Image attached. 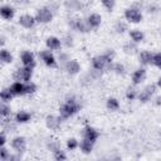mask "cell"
Wrapping results in <instances>:
<instances>
[{"label": "cell", "mask_w": 161, "mask_h": 161, "mask_svg": "<svg viewBox=\"0 0 161 161\" xmlns=\"http://www.w3.org/2000/svg\"><path fill=\"white\" fill-rule=\"evenodd\" d=\"M113 57H114V53L112 50H107L103 54L96 55L92 59V67H93V69L102 72L106 68H111L112 62H113Z\"/></svg>", "instance_id": "obj_1"}, {"label": "cell", "mask_w": 161, "mask_h": 161, "mask_svg": "<svg viewBox=\"0 0 161 161\" xmlns=\"http://www.w3.org/2000/svg\"><path fill=\"white\" fill-rule=\"evenodd\" d=\"M80 108V104L78 103V101L75 99V97H68L65 99V102L60 106L59 108V116L62 118H69L72 116H74Z\"/></svg>", "instance_id": "obj_2"}, {"label": "cell", "mask_w": 161, "mask_h": 161, "mask_svg": "<svg viewBox=\"0 0 161 161\" xmlns=\"http://www.w3.org/2000/svg\"><path fill=\"white\" fill-rule=\"evenodd\" d=\"M125 18L131 24H138L142 20V13L140 11L138 8L131 6V8H127L125 10Z\"/></svg>", "instance_id": "obj_3"}, {"label": "cell", "mask_w": 161, "mask_h": 161, "mask_svg": "<svg viewBox=\"0 0 161 161\" xmlns=\"http://www.w3.org/2000/svg\"><path fill=\"white\" fill-rule=\"evenodd\" d=\"M35 19H36V23H40V24H48L53 20V11L50 8H40L36 10V14H35Z\"/></svg>", "instance_id": "obj_4"}, {"label": "cell", "mask_w": 161, "mask_h": 161, "mask_svg": "<svg viewBox=\"0 0 161 161\" xmlns=\"http://www.w3.org/2000/svg\"><path fill=\"white\" fill-rule=\"evenodd\" d=\"M33 75V68L31 67H25L23 65L21 68H19L15 73H14V78L15 80H21V82H30Z\"/></svg>", "instance_id": "obj_5"}, {"label": "cell", "mask_w": 161, "mask_h": 161, "mask_svg": "<svg viewBox=\"0 0 161 161\" xmlns=\"http://www.w3.org/2000/svg\"><path fill=\"white\" fill-rule=\"evenodd\" d=\"M155 91H156V86H155V84H148V86H146V87L138 93V96H137L138 101L142 102V103L148 102V101L151 99V97L153 96Z\"/></svg>", "instance_id": "obj_6"}, {"label": "cell", "mask_w": 161, "mask_h": 161, "mask_svg": "<svg viewBox=\"0 0 161 161\" xmlns=\"http://www.w3.org/2000/svg\"><path fill=\"white\" fill-rule=\"evenodd\" d=\"M10 146H11V148L14 150V152L23 153V152H25V150H26V141H25V138H24L23 136H16V137H14V138L11 140Z\"/></svg>", "instance_id": "obj_7"}, {"label": "cell", "mask_w": 161, "mask_h": 161, "mask_svg": "<svg viewBox=\"0 0 161 161\" xmlns=\"http://www.w3.org/2000/svg\"><path fill=\"white\" fill-rule=\"evenodd\" d=\"M69 25L72 29L80 31V33H88L91 30L87 20H84V19H72V21H69Z\"/></svg>", "instance_id": "obj_8"}, {"label": "cell", "mask_w": 161, "mask_h": 161, "mask_svg": "<svg viewBox=\"0 0 161 161\" xmlns=\"http://www.w3.org/2000/svg\"><path fill=\"white\" fill-rule=\"evenodd\" d=\"M39 57L42 58L43 63L47 65V67H50V68H54L57 67V59L54 57V54L52 53V50H42L39 53Z\"/></svg>", "instance_id": "obj_9"}, {"label": "cell", "mask_w": 161, "mask_h": 161, "mask_svg": "<svg viewBox=\"0 0 161 161\" xmlns=\"http://www.w3.org/2000/svg\"><path fill=\"white\" fill-rule=\"evenodd\" d=\"M62 117L60 116H54V114H49L45 118V126L52 130V131H57L59 127H60V123H62Z\"/></svg>", "instance_id": "obj_10"}, {"label": "cell", "mask_w": 161, "mask_h": 161, "mask_svg": "<svg viewBox=\"0 0 161 161\" xmlns=\"http://www.w3.org/2000/svg\"><path fill=\"white\" fill-rule=\"evenodd\" d=\"M36 23V19L35 16L30 15V14H23L19 16V24L25 28V29H31Z\"/></svg>", "instance_id": "obj_11"}, {"label": "cell", "mask_w": 161, "mask_h": 161, "mask_svg": "<svg viewBox=\"0 0 161 161\" xmlns=\"http://www.w3.org/2000/svg\"><path fill=\"white\" fill-rule=\"evenodd\" d=\"M64 69H65V72H67L68 74L75 75V74H78V73L80 72V64H79V62L75 60V59H69V60L65 63Z\"/></svg>", "instance_id": "obj_12"}, {"label": "cell", "mask_w": 161, "mask_h": 161, "mask_svg": "<svg viewBox=\"0 0 161 161\" xmlns=\"http://www.w3.org/2000/svg\"><path fill=\"white\" fill-rule=\"evenodd\" d=\"M20 60L23 63V65L25 67H34L35 65V57L31 52L29 50H24L21 54H20Z\"/></svg>", "instance_id": "obj_13"}, {"label": "cell", "mask_w": 161, "mask_h": 161, "mask_svg": "<svg viewBox=\"0 0 161 161\" xmlns=\"http://www.w3.org/2000/svg\"><path fill=\"white\" fill-rule=\"evenodd\" d=\"M146 78V69L145 68H137L133 73H132V84L133 86H138L141 84Z\"/></svg>", "instance_id": "obj_14"}, {"label": "cell", "mask_w": 161, "mask_h": 161, "mask_svg": "<svg viewBox=\"0 0 161 161\" xmlns=\"http://www.w3.org/2000/svg\"><path fill=\"white\" fill-rule=\"evenodd\" d=\"M10 91L13 92L14 96H24L25 94V82L21 80H15L10 84Z\"/></svg>", "instance_id": "obj_15"}, {"label": "cell", "mask_w": 161, "mask_h": 161, "mask_svg": "<svg viewBox=\"0 0 161 161\" xmlns=\"http://www.w3.org/2000/svg\"><path fill=\"white\" fill-rule=\"evenodd\" d=\"M83 137L92 141V142H96L99 137V132L92 126H86L84 130H83Z\"/></svg>", "instance_id": "obj_16"}, {"label": "cell", "mask_w": 161, "mask_h": 161, "mask_svg": "<svg viewBox=\"0 0 161 161\" xmlns=\"http://www.w3.org/2000/svg\"><path fill=\"white\" fill-rule=\"evenodd\" d=\"M86 20H87V23H88V25H89L91 29H97V28H99V25H101V23H102V18H101V15L97 14V13L89 14Z\"/></svg>", "instance_id": "obj_17"}, {"label": "cell", "mask_w": 161, "mask_h": 161, "mask_svg": "<svg viewBox=\"0 0 161 161\" xmlns=\"http://www.w3.org/2000/svg\"><path fill=\"white\" fill-rule=\"evenodd\" d=\"M45 45L49 50H59L63 45L62 40L57 36H49L47 40H45Z\"/></svg>", "instance_id": "obj_18"}, {"label": "cell", "mask_w": 161, "mask_h": 161, "mask_svg": "<svg viewBox=\"0 0 161 161\" xmlns=\"http://www.w3.org/2000/svg\"><path fill=\"white\" fill-rule=\"evenodd\" d=\"M0 15L5 20H11L14 18V15H15V10L10 5H3L0 8Z\"/></svg>", "instance_id": "obj_19"}, {"label": "cell", "mask_w": 161, "mask_h": 161, "mask_svg": "<svg viewBox=\"0 0 161 161\" xmlns=\"http://www.w3.org/2000/svg\"><path fill=\"white\" fill-rule=\"evenodd\" d=\"M152 59H153V54L148 50H143L138 54V60L141 64L147 65V64H152Z\"/></svg>", "instance_id": "obj_20"}, {"label": "cell", "mask_w": 161, "mask_h": 161, "mask_svg": "<svg viewBox=\"0 0 161 161\" xmlns=\"http://www.w3.org/2000/svg\"><path fill=\"white\" fill-rule=\"evenodd\" d=\"M64 6H65L68 10L79 11V10H82L83 4H82L80 0H65V1H64Z\"/></svg>", "instance_id": "obj_21"}, {"label": "cell", "mask_w": 161, "mask_h": 161, "mask_svg": "<svg viewBox=\"0 0 161 161\" xmlns=\"http://www.w3.org/2000/svg\"><path fill=\"white\" fill-rule=\"evenodd\" d=\"M93 145H94V142H92L84 137H83V140L79 141V148L83 153H91L93 151Z\"/></svg>", "instance_id": "obj_22"}, {"label": "cell", "mask_w": 161, "mask_h": 161, "mask_svg": "<svg viewBox=\"0 0 161 161\" xmlns=\"http://www.w3.org/2000/svg\"><path fill=\"white\" fill-rule=\"evenodd\" d=\"M30 118H31V114L28 111H19L15 114V121L18 123H26L30 121Z\"/></svg>", "instance_id": "obj_23"}, {"label": "cell", "mask_w": 161, "mask_h": 161, "mask_svg": "<svg viewBox=\"0 0 161 161\" xmlns=\"http://www.w3.org/2000/svg\"><path fill=\"white\" fill-rule=\"evenodd\" d=\"M130 38H131V42H133V43L137 44V43H141V42L143 40L145 35H143V33H142L141 30L133 29V30L130 31Z\"/></svg>", "instance_id": "obj_24"}, {"label": "cell", "mask_w": 161, "mask_h": 161, "mask_svg": "<svg viewBox=\"0 0 161 161\" xmlns=\"http://www.w3.org/2000/svg\"><path fill=\"white\" fill-rule=\"evenodd\" d=\"M0 59H1V62L4 64H10L13 62V55H11V53L8 49L3 48L1 52H0Z\"/></svg>", "instance_id": "obj_25"}, {"label": "cell", "mask_w": 161, "mask_h": 161, "mask_svg": "<svg viewBox=\"0 0 161 161\" xmlns=\"http://www.w3.org/2000/svg\"><path fill=\"white\" fill-rule=\"evenodd\" d=\"M106 107H107V109H109V111H118V109H119V102H118L117 98L111 97V98L107 99Z\"/></svg>", "instance_id": "obj_26"}, {"label": "cell", "mask_w": 161, "mask_h": 161, "mask_svg": "<svg viewBox=\"0 0 161 161\" xmlns=\"http://www.w3.org/2000/svg\"><path fill=\"white\" fill-rule=\"evenodd\" d=\"M13 97H14V94H13V92L10 91V88H5V89H3L1 91V93H0V98H1V102H10L11 99H13Z\"/></svg>", "instance_id": "obj_27"}, {"label": "cell", "mask_w": 161, "mask_h": 161, "mask_svg": "<svg viewBox=\"0 0 161 161\" xmlns=\"http://www.w3.org/2000/svg\"><path fill=\"white\" fill-rule=\"evenodd\" d=\"M10 106L6 103V102H1V104H0V113H1V116L5 118V117H8V116H10Z\"/></svg>", "instance_id": "obj_28"}, {"label": "cell", "mask_w": 161, "mask_h": 161, "mask_svg": "<svg viewBox=\"0 0 161 161\" xmlns=\"http://www.w3.org/2000/svg\"><path fill=\"white\" fill-rule=\"evenodd\" d=\"M123 50H125V53H127V54H133V53L137 50L136 43H133V42H130V43L125 44V47H123Z\"/></svg>", "instance_id": "obj_29"}, {"label": "cell", "mask_w": 161, "mask_h": 161, "mask_svg": "<svg viewBox=\"0 0 161 161\" xmlns=\"http://www.w3.org/2000/svg\"><path fill=\"white\" fill-rule=\"evenodd\" d=\"M114 30L118 34H123L127 30V24L125 21H117L116 25H114Z\"/></svg>", "instance_id": "obj_30"}, {"label": "cell", "mask_w": 161, "mask_h": 161, "mask_svg": "<svg viewBox=\"0 0 161 161\" xmlns=\"http://www.w3.org/2000/svg\"><path fill=\"white\" fill-rule=\"evenodd\" d=\"M111 69L116 73V74H125V65L121 63H114L111 65Z\"/></svg>", "instance_id": "obj_31"}, {"label": "cell", "mask_w": 161, "mask_h": 161, "mask_svg": "<svg viewBox=\"0 0 161 161\" xmlns=\"http://www.w3.org/2000/svg\"><path fill=\"white\" fill-rule=\"evenodd\" d=\"M53 156H54V160H57V161H64V160H67L65 152L62 151L60 148L57 150V151H54V152H53Z\"/></svg>", "instance_id": "obj_32"}, {"label": "cell", "mask_w": 161, "mask_h": 161, "mask_svg": "<svg viewBox=\"0 0 161 161\" xmlns=\"http://www.w3.org/2000/svg\"><path fill=\"white\" fill-rule=\"evenodd\" d=\"M10 156V151L5 146H0V160L1 161H8Z\"/></svg>", "instance_id": "obj_33"}, {"label": "cell", "mask_w": 161, "mask_h": 161, "mask_svg": "<svg viewBox=\"0 0 161 161\" xmlns=\"http://www.w3.org/2000/svg\"><path fill=\"white\" fill-rule=\"evenodd\" d=\"M77 147H79V141H77L75 138H69V140L67 141V148H68V150L73 151V150H75Z\"/></svg>", "instance_id": "obj_34"}, {"label": "cell", "mask_w": 161, "mask_h": 161, "mask_svg": "<svg viewBox=\"0 0 161 161\" xmlns=\"http://www.w3.org/2000/svg\"><path fill=\"white\" fill-rule=\"evenodd\" d=\"M137 96H138V93H137V91L133 89V88H128L127 92H126V98H127L128 101H133V99H136Z\"/></svg>", "instance_id": "obj_35"}, {"label": "cell", "mask_w": 161, "mask_h": 161, "mask_svg": "<svg viewBox=\"0 0 161 161\" xmlns=\"http://www.w3.org/2000/svg\"><path fill=\"white\" fill-rule=\"evenodd\" d=\"M36 91V86L33 82H26L25 83V94H31Z\"/></svg>", "instance_id": "obj_36"}, {"label": "cell", "mask_w": 161, "mask_h": 161, "mask_svg": "<svg viewBox=\"0 0 161 161\" xmlns=\"http://www.w3.org/2000/svg\"><path fill=\"white\" fill-rule=\"evenodd\" d=\"M101 3L104 6V9H107L108 11H112L113 8H114V5H116L114 0H101Z\"/></svg>", "instance_id": "obj_37"}, {"label": "cell", "mask_w": 161, "mask_h": 161, "mask_svg": "<svg viewBox=\"0 0 161 161\" xmlns=\"http://www.w3.org/2000/svg\"><path fill=\"white\" fill-rule=\"evenodd\" d=\"M152 64H153V65H156V67H160V65H161V52H160V53L153 54Z\"/></svg>", "instance_id": "obj_38"}, {"label": "cell", "mask_w": 161, "mask_h": 161, "mask_svg": "<svg viewBox=\"0 0 161 161\" xmlns=\"http://www.w3.org/2000/svg\"><path fill=\"white\" fill-rule=\"evenodd\" d=\"M48 148H49L52 152H54V151L59 150L60 147H59V143H58V142H55V141H50V142H48Z\"/></svg>", "instance_id": "obj_39"}, {"label": "cell", "mask_w": 161, "mask_h": 161, "mask_svg": "<svg viewBox=\"0 0 161 161\" xmlns=\"http://www.w3.org/2000/svg\"><path fill=\"white\" fill-rule=\"evenodd\" d=\"M62 43H63V44H65V47H68V48H69V47H72V45H73V38H72L70 35H65V36H64V39L62 40Z\"/></svg>", "instance_id": "obj_40"}, {"label": "cell", "mask_w": 161, "mask_h": 161, "mask_svg": "<svg viewBox=\"0 0 161 161\" xmlns=\"http://www.w3.org/2000/svg\"><path fill=\"white\" fill-rule=\"evenodd\" d=\"M70 58H69V55L67 54V53H60L59 54V62L63 64V65H65V63L69 60Z\"/></svg>", "instance_id": "obj_41"}, {"label": "cell", "mask_w": 161, "mask_h": 161, "mask_svg": "<svg viewBox=\"0 0 161 161\" xmlns=\"http://www.w3.org/2000/svg\"><path fill=\"white\" fill-rule=\"evenodd\" d=\"M5 143H6V135H5V132H1V135H0V146H5Z\"/></svg>", "instance_id": "obj_42"}, {"label": "cell", "mask_w": 161, "mask_h": 161, "mask_svg": "<svg viewBox=\"0 0 161 161\" xmlns=\"http://www.w3.org/2000/svg\"><path fill=\"white\" fill-rule=\"evenodd\" d=\"M157 10H158V8H157L156 5H153V4L148 6V11H150V13H156Z\"/></svg>", "instance_id": "obj_43"}, {"label": "cell", "mask_w": 161, "mask_h": 161, "mask_svg": "<svg viewBox=\"0 0 161 161\" xmlns=\"http://www.w3.org/2000/svg\"><path fill=\"white\" fill-rule=\"evenodd\" d=\"M16 3H18V4H20V5H23V4H28V3H29V0H16Z\"/></svg>", "instance_id": "obj_44"}, {"label": "cell", "mask_w": 161, "mask_h": 161, "mask_svg": "<svg viewBox=\"0 0 161 161\" xmlns=\"http://www.w3.org/2000/svg\"><path fill=\"white\" fill-rule=\"evenodd\" d=\"M156 104H157V106L161 104V97H157V98H156Z\"/></svg>", "instance_id": "obj_45"}, {"label": "cell", "mask_w": 161, "mask_h": 161, "mask_svg": "<svg viewBox=\"0 0 161 161\" xmlns=\"http://www.w3.org/2000/svg\"><path fill=\"white\" fill-rule=\"evenodd\" d=\"M157 87H160V88H161V77L157 79Z\"/></svg>", "instance_id": "obj_46"}, {"label": "cell", "mask_w": 161, "mask_h": 161, "mask_svg": "<svg viewBox=\"0 0 161 161\" xmlns=\"http://www.w3.org/2000/svg\"><path fill=\"white\" fill-rule=\"evenodd\" d=\"M157 68H160V69H161V65H160V67H157Z\"/></svg>", "instance_id": "obj_47"}]
</instances>
